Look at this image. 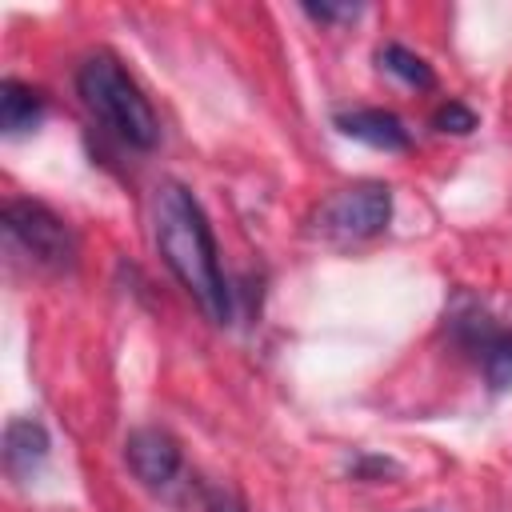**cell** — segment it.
I'll use <instances>...</instances> for the list:
<instances>
[{
  "label": "cell",
  "instance_id": "cell-1",
  "mask_svg": "<svg viewBox=\"0 0 512 512\" xmlns=\"http://www.w3.org/2000/svg\"><path fill=\"white\" fill-rule=\"evenodd\" d=\"M152 232L168 272L204 308L212 324L232 320V288L216 260V240L204 208L184 184H160L152 196Z\"/></svg>",
  "mask_w": 512,
  "mask_h": 512
},
{
  "label": "cell",
  "instance_id": "cell-2",
  "mask_svg": "<svg viewBox=\"0 0 512 512\" xmlns=\"http://www.w3.org/2000/svg\"><path fill=\"white\" fill-rule=\"evenodd\" d=\"M76 92L84 100V108L108 128L116 132L124 144L132 148H152L160 140V120L148 104V96L140 92V84L124 72V64L116 56H88L76 72Z\"/></svg>",
  "mask_w": 512,
  "mask_h": 512
},
{
  "label": "cell",
  "instance_id": "cell-3",
  "mask_svg": "<svg viewBox=\"0 0 512 512\" xmlns=\"http://www.w3.org/2000/svg\"><path fill=\"white\" fill-rule=\"evenodd\" d=\"M0 224H4V236L28 252L32 264L48 268V272H68L76 264V236L72 228L40 200H8L4 212H0Z\"/></svg>",
  "mask_w": 512,
  "mask_h": 512
},
{
  "label": "cell",
  "instance_id": "cell-4",
  "mask_svg": "<svg viewBox=\"0 0 512 512\" xmlns=\"http://www.w3.org/2000/svg\"><path fill=\"white\" fill-rule=\"evenodd\" d=\"M392 220V188L364 180V184H348L340 192H332L320 208H316V232L336 240V244H356L368 240L376 232H384Z\"/></svg>",
  "mask_w": 512,
  "mask_h": 512
},
{
  "label": "cell",
  "instance_id": "cell-5",
  "mask_svg": "<svg viewBox=\"0 0 512 512\" xmlns=\"http://www.w3.org/2000/svg\"><path fill=\"white\" fill-rule=\"evenodd\" d=\"M124 460L144 488H168L180 476V444L164 428H136L124 440Z\"/></svg>",
  "mask_w": 512,
  "mask_h": 512
},
{
  "label": "cell",
  "instance_id": "cell-6",
  "mask_svg": "<svg viewBox=\"0 0 512 512\" xmlns=\"http://www.w3.org/2000/svg\"><path fill=\"white\" fill-rule=\"evenodd\" d=\"M48 448H52V440H48V428H44L40 420H32V416H12L8 428H4V472H8L12 480L28 484V480L44 468Z\"/></svg>",
  "mask_w": 512,
  "mask_h": 512
},
{
  "label": "cell",
  "instance_id": "cell-7",
  "mask_svg": "<svg viewBox=\"0 0 512 512\" xmlns=\"http://www.w3.org/2000/svg\"><path fill=\"white\" fill-rule=\"evenodd\" d=\"M336 128L368 148H380V152H404L412 144L404 120L384 108H344V112H336Z\"/></svg>",
  "mask_w": 512,
  "mask_h": 512
},
{
  "label": "cell",
  "instance_id": "cell-8",
  "mask_svg": "<svg viewBox=\"0 0 512 512\" xmlns=\"http://www.w3.org/2000/svg\"><path fill=\"white\" fill-rule=\"evenodd\" d=\"M44 116V96L24 84V80H4L0 84V132L4 136H24L40 124Z\"/></svg>",
  "mask_w": 512,
  "mask_h": 512
},
{
  "label": "cell",
  "instance_id": "cell-9",
  "mask_svg": "<svg viewBox=\"0 0 512 512\" xmlns=\"http://www.w3.org/2000/svg\"><path fill=\"white\" fill-rule=\"evenodd\" d=\"M380 68H384V72H392L396 80L412 84V88H432V84H436V76H432L428 60H424V56H416L412 48H404V44H388V48H380Z\"/></svg>",
  "mask_w": 512,
  "mask_h": 512
},
{
  "label": "cell",
  "instance_id": "cell-10",
  "mask_svg": "<svg viewBox=\"0 0 512 512\" xmlns=\"http://www.w3.org/2000/svg\"><path fill=\"white\" fill-rule=\"evenodd\" d=\"M432 124H436L440 132H452V136H468V132H472L480 120H476V112H472L468 104H460V100H448V104H440V108H436Z\"/></svg>",
  "mask_w": 512,
  "mask_h": 512
},
{
  "label": "cell",
  "instance_id": "cell-11",
  "mask_svg": "<svg viewBox=\"0 0 512 512\" xmlns=\"http://www.w3.org/2000/svg\"><path fill=\"white\" fill-rule=\"evenodd\" d=\"M204 512H248V504H244L232 488L208 484V488H204Z\"/></svg>",
  "mask_w": 512,
  "mask_h": 512
},
{
  "label": "cell",
  "instance_id": "cell-12",
  "mask_svg": "<svg viewBox=\"0 0 512 512\" xmlns=\"http://www.w3.org/2000/svg\"><path fill=\"white\" fill-rule=\"evenodd\" d=\"M304 12L312 20H352L360 8L356 4H304Z\"/></svg>",
  "mask_w": 512,
  "mask_h": 512
}]
</instances>
